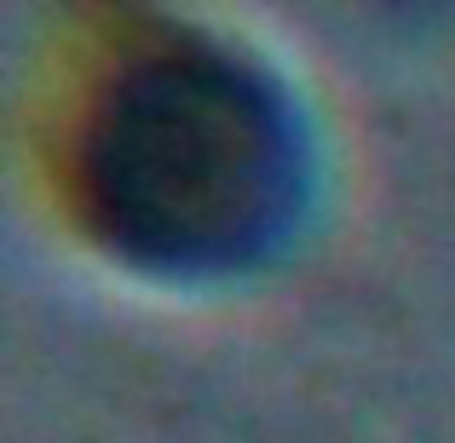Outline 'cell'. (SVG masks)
Instances as JSON below:
<instances>
[{"label":"cell","instance_id":"cell-1","mask_svg":"<svg viewBox=\"0 0 455 443\" xmlns=\"http://www.w3.org/2000/svg\"><path fill=\"white\" fill-rule=\"evenodd\" d=\"M271 110L225 75L162 69L133 92L110 133L104 185L127 231L156 242H225L254 231L277 178Z\"/></svg>","mask_w":455,"mask_h":443}]
</instances>
